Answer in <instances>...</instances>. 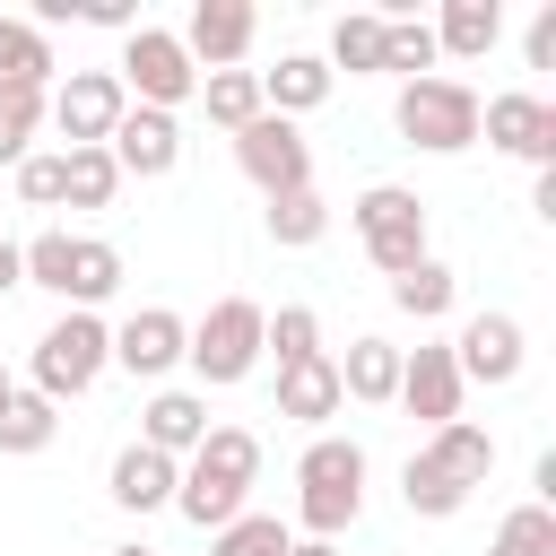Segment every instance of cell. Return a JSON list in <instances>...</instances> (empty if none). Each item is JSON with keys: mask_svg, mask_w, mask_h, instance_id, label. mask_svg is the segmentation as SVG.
Listing matches in <instances>:
<instances>
[{"mask_svg": "<svg viewBox=\"0 0 556 556\" xmlns=\"http://www.w3.org/2000/svg\"><path fill=\"white\" fill-rule=\"evenodd\" d=\"M261 304L252 295H217L200 321H191V339H182V365L200 374V391H226V382H243L252 365H261Z\"/></svg>", "mask_w": 556, "mask_h": 556, "instance_id": "6", "label": "cell"}, {"mask_svg": "<svg viewBox=\"0 0 556 556\" xmlns=\"http://www.w3.org/2000/svg\"><path fill=\"white\" fill-rule=\"evenodd\" d=\"M339 408H348V400H339V365H330V356L278 374V417H295V426H330Z\"/></svg>", "mask_w": 556, "mask_h": 556, "instance_id": "22", "label": "cell"}, {"mask_svg": "<svg viewBox=\"0 0 556 556\" xmlns=\"http://www.w3.org/2000/svg\"><path fill=\"white\" fill-rule=\"evenodd\" d=\"M200 434H208V391H148V408H139V443L148 452H165V460H191L200 452Z\"/></svg>", "mask_w": 556, "mask_h": 556, "instance_id": "16", "label": "cell"}, {"mask_svg": "<svg viewBox=\"0 0 556 556\" xmlns=\"http://www.w3.org/2000/svg\"><path fill=\"white\" fill-rule=\"evenodd\" d=\"M52 35L43 26H26V17H0V78H17V87H52Z\"/></svg>", "mask_w": 556, "mask_h": 556, "instance_id": "32", "label": "cell"}, {"mask_svg": "<svg viewBox=\"0 0 556 556\" xmlns=\"http://www.w3.org/2000/svg\"><path fill=\"white\" fill-rule=\"evenodd\" d=\"M287 547H295V530L278 513H235L226 530H208V556H287Z\"/></svg>", "mask_w": 556, "mask_h": 556, "instance_id": "35", "label": "cell"}, {"mask_svg": "<svg viewBox=\"0 0 556 556\" xmlns=\"http://www.w3.org/2000/svg\"><path fill=\"white\" fill-rule=\"evenodd\" d=\"M391 304H400L408 321H443V313L460 304V278H452V261H434V252H426L417 269H400V278H391Z\"/></svg>", "mask_w": 556, "mask_h": 556, "instance_id": "26", "label": "cell"}, {"mask_svg": "<svg viewBox=\"0 0 556 556\" xmlns=\"http://www.w3.org/2000/svg\"><path fill=\"white\" fill-rule=\"evenodd\" d=\"M122 96L130 104H148V113H182L191 96H200V70H191V52H182V35L174 26H130L122 35Z\"/></svg>", "mask_w": 556, "mask_h": 556, "instance_id": "7", "label": "cell"}, {"mask_svg": "<svg viewBox=\"0 0 556 556\" xmlns=\"http://www.w3.org/2000/svg\"><path fill=\"white\" fill-rule=\"evenodd\" d=\"M52 434H61V408H52L43 391H17V400L0 408V452L35 460V452H52Z\"/></svg>", "mask_w": 556, "mask_h": 556, "instance_id": "31", "label": "cell"}, {"mask_svg": "<svg viewBox=\"0 0 556 556\" xmlns=\"http://www.w3.org/2000/svg\"><path fill=\"white\" fill-rule=\"evenodd\" d=\"M9 287H26V269H17V243L0 235V295H9Z\"/></svg>", "mask_w": 556, "mask_h": 556, "instance_id": "40", "label": "cell"}, {"mask_svg": "<svg viewBox=\"0 0 556 556\" xmlns=\"http://www.w3.org/2000/svg\"><path fill=\"white\" fill-rule=\"evenodd\" d=\"M252 478H261V434L252 426H208L200 452L174 478V513L191 530H226L235 513H252Z\"/></svg>", "mask_w": 556, "mask_h": 556, "instance_id": "1", "label": "cell"}, {"mask_svg": "<svg viewBox=\"0 0 556 556\" xmlns=\"http://www.w3.org/2000/svg\"><path fill=\"white\" fill-rule=\"evenodd\" d=\"M113 191H122V165L104 148H61V200L70 208H113Z\"/></svg>", "mask_w": 556, "mask_h": 556, "instance_id": "29", "label": "cell"}, {"mask_svg": "<svg viewBox=\"0 0 556 556\" xmlns=\"http://www.w3.org/2000/svg\"><path fill=\"white\" fill-rule=\"evenodd\" d=\"M174 478H182V460H165V452H148V443H122L113 469H104V495H113L122 513H156V504H174Z\"/></svg>", "mask_w": 556, "mask_h": 556, "instance_id": "17", "label": "cell"}, {"mask_svg": "<svg viewBox=\"0 0 556 556\" xmlns=\"http://www.w3.org/2000/svg\"><path fill=\"white\" fill-rule=\"evenodd\" d=\"M434 61H443L434 52V26L408 17V9H382V78L408 87V78H434Z\"/></svg>", "mask_w": 556, "mask_h": 556, "instance_id": "23", "label": "cell"}, {"mask_svg": "<svg viewBox=\"0 0 556 556\" xmlns=\"http://www.w3.org/2000/svg\"><path fill=\"white\" fill-rule=\"evenodd\" d=\"M400 391V348L391 339H348V356H339V400H365V408H382Z\"/></svg>", "mask_w": 556, "mask_h": 556, "instance_id": "21", "label": "cell"}, {"mask_svg": "<svg viewBox=\"0 0 556 556\" xmlns=\"http://www.w3.org/2000/svg\"><path fill=\"white\" fill-rule=\"evenodd\" d=\"M348 226H356V243H365V261L382 269V278H400V269H417L434 243H426V200L408 191V182H365L356 191V208H348Z\"/></svg>", "mask_w": 556, "mask_h": 556, "instance_id": "5", "label": "cell"}, {"mask_svg": "<svg viewBox=\"0 0 556 556\" xmlns=\"http://www.w3.org/2000/svg\"><path fill=\"white\" fill-rule=\"evenodd\" d=\"M113 556H156V547H139V539H130V547H113Z\"/></svg>", "mask_w": 556, "mask_h": 556, "instance_id": "43", "label": "cell"}, {"mask_svg": "<svg viewBox=\"0 0 556 556\" xmlns=\"http://www.w3.org/2000/svg\"><path fill=\"white\" fill-rule=\"evenodd\" d=\"M43 104H52V87H17V78H0V165H17V156H35V130H43Z\"/></svg>", "mask_w": 556, "mask_h": 556, "instance_id": "33", "label": "cell"}, {"mask_svg": "<svg viewBox=\"0 0 556 556\" xmlns=\"http://www.w3.org/2000/svg\"><path fill=\"white\" fill-rule=\"evenodd\" d=\"M460 391H469V382H460V365H452V339L400 348V391H391V400H400L408 417H426V434L460 417Z\"/></svg>", "mask_w": 556, "mask_h": 556, "instance_id": "11", "label": "cell"}, {"mask_svg": "<svg viewBox=\"0 0 556 556\" xmlns=\"http://www.w3.org/2000/svg\"><path fill=\"white\" fill-rule=\"evenodd\" d=\"M330 78L348 70V78H382V9H348L339 26H330Z\"/></svg>", "mask_w": 556, "mask_h": 556, "instance_id": "25", "label": "cell"}, {"mask_svg": "<svg viewBox=\"0 0 556 556\" xmlns=\"http://www.w3.org/2000/svg\"><path fill=\"white\" fill-rule=\"evenodd\" d=\"M9 174H17V200H26V208H61V148H35V156H17Z\"/></svg>", "mask_w": 556, "mask_h": 556, "instance_id": "37", "label": "cell"}, {"mask_svg": "<svg viewBox=\"0 0 556 556\" xmlns=\"http://www.w3.org/2000/svg\"><path fill=\"white\" fill-rule=\"evenodd\" d=\"M182 339H191V321H182V313H165V304H139V313L113 330V365H122L130 382H165V374L182 365Z\"/></svg>", "mask_w": 556, "mask_h": 556, "instance_id": "14", "label": "cell"}, {"mask_svg": "<svg viewBox=\"0 0 556 556\" xmlns=\"http://www.w3.org/2000/svg\"><path fill=\"white\" fill-rule=\"evenodd\" d=\"M287 556H339V539H295Z\"/></svg>", "mask_w": 556, "mask_h": 556, "instance_id": "41", "label": "cell"}, {"mask_svg": "<svg viewBox=\"0 0 556 556\" xmlns=\"http://www.w3.org/2000/svg\"><path fill=\"white\" fill-rule=\"evenodd\" d=\"M122 113H130V96H122L113 70H70V78H52V104H43V122H52L70 148H104Z\"/></svg>", "mask_w": 556, "mask_h": 556, "instance_id": "8", "label": "cell"}, {"mask_svg": "<svg viewBox=\"0 0 556 556\" xmlns=\"http://www.w3.org/2000/svg\"><path fill=\"white\" fill-rule=\"evenodd\" d=\"M365 443L356 434H313L304 460H295V530L304 539H339L356 513H365Z\"/></svg>", "mask_w": 556, "mask_h": 556, "instance_id": "2", "label": "cell"}, {"mask_svg": "<svg viewBox=\"0 0 556 556\" xmlns=\"http://www.w3.org/2000/svg\"><path fill=\"white\" fill-rule=\"evenodd\" d=\"M400 504H408V513H426V521H452V513L469 504V486H452L426 452H408V469H400Z\"/></svg>", "mask_w": 556, "mask_h": 556, "instance_id": "34", "label": "cell"}, {"mask_svg": "<svg viewBox=\"0 0 556 556\" xmlns=\"http://www.w3.org/2000/svg\"><path fill=\"white\" fill-rule=\"evenodd\" d=\"M113 287H122V252H113L104 235H70V287H61V304L96 313Z\"/></svg>", "mask_w": 556, "mask_h": 556, "instance_id": "24", "label": "cell"}, {"mask_svg": "<svg viewBox=\"0 0 556 556\" xmlns=\"http://www.w3.org/2000/svg\"><path fill=\"white\" fill-rule=\"evenodd\" d=\"M104 156L122 165V182H130V174H139V182H165V174L182 165V122H174V113H148V104H130V113L113 122Z\"/></svg>", "mask_w": 556, "mask_h": 556, "instance_id": "13", "label": "cell"}, {"mask_svg": "<svg viewBox=\"0 0 556 556\" xmlns=\"http://www.w3.org/2000/svg\"><path fill=\"white\" fill-rule=\"evenodd\" d=\"M235 165L261 182V200H278V191H304V182H313V139H304L295 122L261 113V122H243V130H235Z\"/></svg>", "mask_w": 556, "mask_h": 556, "instance_id": "9", "label": "cell"}, {"mask_svg": "<svg viewBox=\"0 0 556 556\" xmlns=\"http://www.w3.org/2000/svg\"><path fill=\"white\" fill-rule=\"evenodd\" d=\"M78 17H87V26H122V35L139 26V17H130V0H78Z\"/></svg>", "mask_w": 556, "mask_h": 556, "instance_id": "39", "label": "cell"}, {"mask_svg": "<svg viewBox=\"0 0 556 556\" xmlns=\"http://www.w3.org/2000/svg\"><path fill=\"white\" fill-rule=\"evenodd\" d=\"M200 104H208L217 130H243V122L269 113V104H261V70H200Z\"/></svg>", "mask_w": 556, "mask_h": 556, "instance_id": "27", "label": "cell"}, {"mask_svg": "<svg viewBox=\"0 0 556 556\" xmlns=\"http://www.w3.org/2000/svg\"><path fill=\"white\" fill-rule=\"evenodd\" d=\"M478 130H486V148H504V156H521V165H556V104L547 96H530V87H504V96H486L478 104Z\"/></svg>", "mask_w": 556, "mask_h": 556, "instance_id": "10", "label": "cell"}, {"mask_svg": "<svg viewBox=\"0 0 556 556\" xmlns=\"http://www.w3.org/2000/svg\"><path fill=\"white\" fill-rule=\"evenodd\" d=\"M452 365H460V382L504 391V382H521L530 339H521V321H513V313H469V321H460V339H452Z\"/></svg>", "mask_w": 556, "mask_h": 556, "instance_id": "12", "label": "cell"}, {"mask_svg": "<svg viewBox=\"0 0 556 556\" xmlns=\"http://www.w3.org/2000/svg\"><path fill=\"white\" fill-rule=\"evenodd\" d=\"M521 61H530V70H556V0L530 17V35H521Z\"/></svg>", "mask_w": 556, "mask_h": 556, "instance_id": "38", "label": "cell"}, {"mask_svg": "<svg viewBox=\"0 0 556 556\" xmlns=\"http://www.w3.org/2000/svg\"><path fill=\"white\" fill-rule=\"evenodd\" d=\"M330 61L321 52H278V70H261V104L278 113V122H295V113H313V104H330Z\"/></svg>", "mask_w": 556, "mask_h": 556, "instance_id": "18", "label": "cell"}, {"mask_svg": "<svg viewBox=\"0 0 556 556\" xmlns=\"http://www.w3.org/2000/svg\"><path fill=\"white\" fill-rule=\"evenodd\" d=\"M9 400H17V374H9V365H0V408H9Z\"/></svg>", "mask_w": 556, "mask_h": 556, "instance_id": "42", "label": "cell"}, {"mask_svg": "<svg viewBox=\"0 0 556 556\" xmlns=\"http://www.w3.org/2000/svg\"><path fill=\"white\" fill-rule=\"evenodd\" d=\"M261 356H278V374H287V365H313V356H321V313H313V304H278V313L261 321Z\"/></svg>", "mask_w": 556, "mask_h": 556, "instance_id": "30", "label": "cell"}, {"mask_svg": "<svg viewBox=\"0 0 556 556\" xmlns=\"http://www.w3.org/2000/svg\"><path fill=\"white\" fill-rule=\"evenodd\" d=\"M486 556H556V504H513L495 521Z\"/></svg>", "mask_w": 556, "mask_h": 556, "instance_id": "36", "label": "cell"}, {"mask_svg": "<svg viewBox=\"0 0 556 556\" xmlns=\"http://www.w3.org/2000/svg\"><path fill=\"white\" fill-rule=\"evenodd\" d=\"M504 43V9L495 0H443V17H434V52H452V61H486Z\"/></svg>", "mask_w": 556, "mask_h": 556, "instance_id": "20", "label": "cell"}, {"mask_svg": "<svg viewBox=\"0 0 556 556\" xmlns=\"http://www.w3.org/2000/svg\"><path fill=\"white\" fill-rule=\"evenodd\" d=\"M321 235H330V200H321L313 182H304V191H278V200H269V243H278V252H313Z\"/></svg>", "mask_w": 556, "mask_h": 556, "instance_id": "28", "label": "cell"}, {"mask_svg": "<svg viewBox=\"0 0 556 556\" xmlns=\"http://www.w3.org/2000/svg\"><path fill=\"white\" fill-rule=\"evenodd\" d=\"M104 365H113V321H104V313L61 304V321L35 339V391L61 408V400L96 391V382H104Z\"/></svg>", "mask_w": 556, "mask_h": 556, "instance_id": "3", "label": "cell"}, {"mask_svg": "<svg viewBox=\"0 0 556 556\" xmlns=\"http://www.w3.org/2000/svg\"><path fill=\"white\" fill-rule=\"evenodd\" d=\"M391 122L426 156H460V148H478V87L469 78H443V70L434 78H408L400 104H391Z\"/></svg>", "mask_w": 556, "mask_h": 556, "instance_id": "4", "label": "cell"}, {"mask_svg": "<svg viewBox=\"0 0 556 556\" xmlns=\"http://www.w3.org/2000/svg\"><path fill=\"white\" fill-rule=\"evenodd\" d=\"M452 486H486V469H495V434L486 426H469V417H452V426H434L426 443H417Z\"/></svg>", "mask_w": 556, "mask_h": 556, "instance_id": "19", "label": "cell"}, {"mask_svg": "<svg viewBox=\"0 0 556 556\" xmlns=\"http://www.w3.org/2000/svg\"><path fill=\"white\" fill-rule=\"evenodd\" d=\"M252 35H261V17H252L243 0H200V9L182 17V52H191V70H243Z\"/></svg>", "mask_w": 556, "mask_h": 556, "instance_id": "15", "label": "cell"}]
</instances>
